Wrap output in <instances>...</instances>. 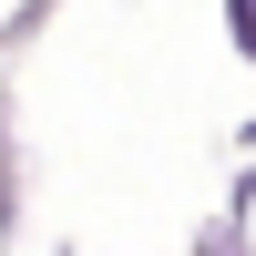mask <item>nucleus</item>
I'll use <instances>...</instances> for the list:
<instances>
[{
    "label": "nucleus",
    "instance_id": "obj_1",
    "mask_svg": "<svg viewBox=\"0 0 256 256\" xmlns=\"http://www.w3.org/2000/svg\"><path fill=\"white\" fill-rule=\"evenodd\" d=\"M246 154H256V123H246Z\"/></svg>",
    "mask_w": 256,
    "mask_h": 256
},
{
    "label": "nucleus",
    "instance_id": "obj_2",
    "mask_svg": "<svg viewBox=\"0 0 256 256\" xmlns=\"http://www.w3.org/2000/svg\"><path fill=\"white\" fill-rule=\"evenodd\" d=\"M0 144H10V123H0Z\"/></svg>",
    "mask_w": 256,
    "mask_h": 256
}]
</instances>
